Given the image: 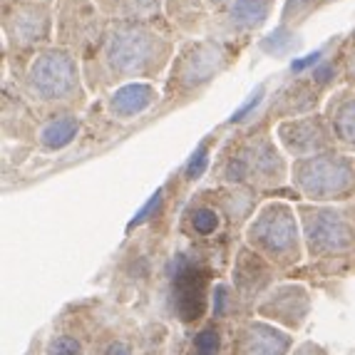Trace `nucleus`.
I'll return each instance as SVG.
<instances>
[{
	"label": "nucleus",
	"mask_w": 355,
	"mask_h": 355,
	"mask_svg": "<svg viewBox=\"0 0 355 355\" xmlns=\"http://www.w3.org/2000/svg\"><path fill=\"white\" fill-rule=\"evenodd\" d=\"M162 48H164V42L154 33L137 28H122L114 30L112 37H110L107 62H110L112 70L132 75V72H142L149 65H154Z\"/></svg>",
	"instance_id": "f257e3e1"
},
{
	"label": "nucleus",
	"mask_w": 355,
	"mask_h": 355,
	"mask_svg": "<svg viewBox=\"0 0 355 355\" xmlns=\"http://www.w3.org/2000/svg\"><path fill=\"white\" fill-rule=\"evenodd\" d=\"M30 87L42 100H62L77 87L75 62L65 53H42L30 67Z\"/></svg>",
	"instance_id": "f03ea898"
},
{
	"label": "nucleus",
	"mask_w": 355,
	"mask_h": 355,
	"mask_svg": "<svg viewBox=\"0 0 355 355\" xmlns=\"http://www.w3.org/2000/svg\"><path fill=\"white\" fill-rule=\"evenodd\" d=\"M355 174L348 162L338 159V157H318V159H308L298 169V182L306 189V194L315 199H331L333 194L350 189L355 182Z\"/></svg>",
	"instance_id": "7ed1b4c3"
},
{
	"label": "nucleus",
	"mask_w": 355,
	"mask_h": 355,
	"mask_svg": "<svg viewBox=\"0 0 355 355\" xmlns=\"http://www.w3.org/2000/svg\"><path fill=\"white\" fill-rule=\"evenodd\" d=\"M296 224L291 216L288 207L276 204L268 207L266 211L261 214V219L251 226V239L266 246L271 254H288L296 246Z\"/></svg>",
	"instance_id": "20e7f679"
},
{
	"label": "nucleus",
	"mask_w": 355,
	"mask_h": 355,
	"mask_svg": "<svg viewBox=\"0 0 355 355\" xmlns=\"http://www.w3.org/2000/svg\"><path fill=\"white\" fill-rule=\"evenodd\" d=\"M174 296H177V311L184 320L202 318L207 306V279L202 271L182 268L174 276Z\"/></svg>",
	"instance_id": "39448f33"
},
{
	"label": "nucleus",
	"mask_w": 355,
	"mask_h": 355,
	"mask_svg": "<svg viewBox=\"0 0 355 355\" xmlns=\"http://www.w3.org/2000/svg\"><path fill=\"white\" fill-rule=\"evenodd\" d=\"M336 214H313L308 219V234H311V246L315 251H336L353 243V234L343 221L333 219Z\"/></svg>",
	"instance_id": "423d86ee"
},
{
	"label": "nucleus",
	"mask_w": 355,
	"mask_h": 355,
	"mask_svg": "<svg viewBox=\"0 0 355 355\" xmlns=\"http://www.w3.org/2000/svg\"><path fill=\"white\" fill-rule=\"evenodd\" d=\"M221 67V55L216 48L209 45H194L191 55H184L182 72L189 83H204L211 77V72H216Z\"/></svg>",
	"instance_id": "0eeeda50"
},
{
	"label": "nucleus",
	"mask_w": 355,
	"mask_h": 355,
	"mask_svg": "<svg viewBox=\"0 0 355 355\" xmlns=\"http://www.w3.org/2000/svg\"><path fill=\"white\" fill-rule=\"evenodd\" d=\"M154 89L149 85H127L112 97V110L117 114H137L154 102Z\"/></svg>",
	"instance_id": "6e6552de"
},
{
	"label": "nucleus",
	"mask_w": 355,
	"mask_h": 355,
	"mask_svg": "<svg viewBox=\"0 0 355 355\" xmlns=\"http://www.w3.org/2000/svg\"><path fill=\"white\" fill-rule=\"evenodd\" d=\"M288 348V338L284 333H276L271 328L256 326L251 331L249 340H246V355H284V350Z\"/></svg>",
	"instance_id": "1a4fd4ad"
},
{
	"label": "nucleus",
	"mask_w": 355,
	"mask_h": 355,
	"mask_svg": "<svg viewBox=\"0 0 355 355\" xmlns=\"http://www.w3.org/2000/svg\"><path fill=\"white\" fill-rule=\"evenodd\" d=\"M268 12V0H239L236 6L231 8V18L236 25L243 28H254V25L263 23Z\"/></svg>",
	"instance_id": "9d476101"
},
{
	"label": "nucleus",
	"mask_w": 355,
	"mask_h": 355,
	"mask_svg": "<svg viewBox=\"0 0 355 355\" xmlns=\"http://www.w3.org/2000/svg\"><path fill=\"white\" fill-rule=\"evenodd\" d=\"M75 132H77V119L75 117L55 119V122H50V125L45 127V132H42V144L50 147V149L65 147L72 137H75Z\"/></svg>",
	"instance_id": "9b49d317"
},
{
	"label": "nucleus",
	"mask_w": 355,
	"mask_h": 355,
	"mask_svg": "<svg viewBox=\"0 0 355 355\" xmlns=\"http://www.w3.org/2000/svg\"><path fill=\"white\" fill-rule=\"evenodd\" d=\"M336 132L348 144H355V100L340 105L336 114Z\"/></svg>",
	"instance_id": "f8f14e48"
},
{
	"label": "nucleus",
	"mask_w": 355,
	"mask_h": 355,
	"mask_svg": "<svg viewBox=\"0 0 355 355\" xmlns=\"http://www.w3.org/2000/svg\"><path fill=\"white\" fill-rule=\"evenodd\" d=\"M48 355H83V345L70 336H60L48 345Z\"/></svg>",
	"instance_id": "ddd939ff"
},
{
	"label": "nucleus",
	"mask_w": 355,
	"mask_h": 355,
	"mask_svg": "<svg viewBox=\"0 0 355 355\" xmlns=\"http://www.w3.org/2000/svg\"><path fill=\"white\" fill-rule=\"evenodd\" d=\"M216 226H219V219H216V214H214L211 209H199V211L194 214V229L199 231V234H211Z\"/></svg>",
	"instance_id": "4468645a"
},
{
	"label": "nucleus",
	"mask_w": 355,
	"mask_h": 355,
	"mask_svg": "<svg viewBox=\"0 0 355 355\" xmlns=\"http://www.w3.org/2000/svg\"><path fill=\"white\" fill-rule=\"evenodd\" d=\"M207 162H209V157H207V147H202L199 152L194 154L189 159V164H187V177L189 179H196L199 174L204 172V166H207Z\"/></svg>",
	"instance_id": "2eb2a0df"
},
{
	"label": "nucleus",
	"mask_w": 355,
	"mask_h": 355,
	"mask_svg": "<svg viewBox=\"0 0 355 355\" xmlns=\"http://www.w3.org/2000/svg\"><path fill=\"white\" fill-rule=\"evenodd\" d=\"M196 348L202 350V353H214V350L219 348V333L202 331L199 336H196Z\"/></svg>",
	"instance_id": "dca6fc26"
},
{
	"label": "nucleus",
	"mask_w": 355,
	"mask_h": 355,
	"mask_svg": "<svg viewBox=\"0 0 355 355\" xmlns=\"http://www.w3.org/2000/svg\"><path fill=\"white\" fill-rule=\"evenodd\" d=\"M159 202H162V191H157V194H154L152 199H149L147 207H144L142 211H139V214H137V216H135V221H132V226H135V224H142L144 219H149V214H152L154 209L159 207Z\"/></svg>",
	"instance_id": "f3484780"
},
{
	"label": "nucleus",
	"mask_w": 355,
	"mask_h": 355,
	"mask_svg": "<svg viewBox=\"0 0 355 355\" xmlns=\"http://www.w3.org/2000/svg\"><path fill=\"white\" fill-rule=\"evenodd\" d=\"M261 95H263V89H256V95L254 97H251V100L249 102H246V105H243L241 107V110H239V112L236 114H234V117H231V122H239V119H243V117H246V114H249L251 112V110H254V107L256 105H259V100H261Z\"/></svg>",
	"instance_id": "a211bd4d"
},
{
	"label": "nucleus",
	"mask_w": 355,
	"mask_h": 355,
	"mask_svg": "<svg viewBox=\"0 0 355 355\" xmlns=\"http://www.w3.org/2000/svg\"><path fill=\"white\" fill-rule=\"evenodd\" d=\"M318 58H320V53L308 55L306 60H298V62H293V70H303V67H308V65H315V62H318Z\"/></svg>",
	"instance_id": "6ab92c4d"
},
{
	"label": "nucleus",
	"mask_w": 355,
	"mask_h": 355,
	"mask_svg": "<svg viewBox=\"0 0 355 355\" xmlns=\"http://www.w3.org/2000/svg\"><path fill=\"white\" fill-rule=\"evenodd\" d=\"M107 355H130V348L125 343H114L107 348Z\"/></svg>",
	"instance_id": "aec40b11"
},
{
	"label": "nucleus",
	"mask_w": 355,
	"mask_h": 355,
	"mask_svg": "<svg viewBox=\"0 0 355 355\" xmlns=\"http://www.w3.org/2000/svg\"><path fill=\"white\" fill-rule=\"evenodd\" d=\"M209 3H214V6H216V3H224V0H209Z\"/></svg>",
	"instance_id": "412c9836"
}]
</instances>
